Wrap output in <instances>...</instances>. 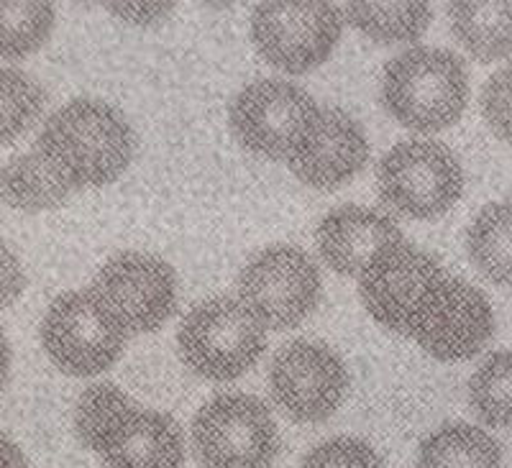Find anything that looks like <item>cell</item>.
Masks as SVG:
<instances>
[{"label":"cell","mask_w":512,"mask_h":468,"mask_svg":"<svg viewBox=\"0 0 512 468\" xmlns=\"http://www.w3.org/2000/svg\"><path fill=\"white\" fill-rule=\"evenodd\" d=\"M75 430L105 468H180L185 461V435L175 417L144 410L111 382L80 394Z\"/></svg>","instance_id":"1"},{"label":"cell","mask_w":512,"mask_h":468,"mask_svg":"<svg viewBox=\"0 0 512 468\" xmlns=\"http://www.w3.org/2000/svg\"><path fill=\"white\" fill-rule=\"evenodd\" d=\"M36 149L75 190H82L116 182L134 159L136 139L121 110L103 100L77 98L47 118Z\"/></svg>","instance_id":"2"},{"label":"cell","mask_w":512,"mask_h":468,"mask_svg":"<svg viewBox=\"0 0 512 468\" xmlns=\"http://www.w3.org/2000/svg\"><path fill=\"white\" fill-rule=\"evenodd\" d=\"M384 108L420 133L454 126L469 103V72L459 54L413 47L387 62L382 80Z\"/></svg>","instance_id":"3"},{"label":"cell","mask_w":512,"mask_h":468,"mask_svg":"<svg viewBox=\"0 0 512 468\" xmlns=\"http://www.w3.org/2000/svg\"><path fill=\"white\" fill-rule=\"evenodd\" d=\"M180 356L208 382H233L267 348L264 325L233 297H210L185 315L177 333Z\"/></svg>","instance_id":"4"},{"label":"cell","mask_w":512,"mask_h":468,"mask_svg":"<svg viewBox=\"0 0 512 468\" xmlns=\"http://www.w3.org/2000/svg\"><path fill=\"white\" fill-rule=\"evenodd\" d=\"M192 451L203 468H272L280 433L264 402L223 392L195 415Z\"/></svg>","instance_id":"5"},{"label":"cell","mask_w":512,"mask_h":468,"mask_svg":"<svg viewBox=\"0 0 512 468\" xmlns=\"http://www.w3.org/2000/svg\"><path fill=\"white\" fill-rule=\"evenodd\" d=\"M379 195L395 213L428 220L448 213L464 192L459 156L441 141L410 139L379 162Z\"/></svg>","instance_id":"6"},{"label":"cell","mask_w":512,"mask_h":468,"mask_svg":"<svg viewBox=\"0 0 512 468\" xmlns=\"http://www.w3.org/2000/svg\"><path fill=\"white\" fill-rule=\"evenodd\" d=\"M126 330L93 289L64 292L41 320V343L57 369L70 376H98L121 359Z\"/></svg>","instance_id":"7"},{"label":"cell","mask_w":512,"mask_h":468,"mask_svg":"<svg viewBox=\"0 0 512 468\" xmlns=\"http://www.w3.org/2000/svg\"><path fill=\"white\" fill-rule=\"evenodd\" d=\"M323 282L313 256L277 243L251 256L239 274V300L264 328L290 330L313 315Z\"/></svg>","instance_id":"8"},{"label":"cell","mask_w":512,"mask_h":468,"mask_svg":"<svg viewBox=\"0 0 512 468\" xmlns=\"http://www.w3.org/2000/svg\"><path fill=\"white\" fill-rule=\"evenodd\" d=\"M313 95L285 80H256L231 105V131L244 149L290 162L318 116Z\"/></svg>","instance_id":"9"},{"label":"cell","mask_w":512,"mask_h":468,"mask_svg":"<svg viewBox=\"0 0 512 468\" xmlns=\"http://www.w3.org/2000/svg\"><path fill=\"white\" fill-rule=\"evenodd\" d=\"M344 29L333 3H262L251 13V39L277 70L303 75L326 62Z\"/></svg>","instance_id":"10"},{"label":"cell","mask_w":512,"mask_h":468,"mask_svg":"<svg viewBox=\"0 0 512 468\" xmlns=\"http://www.w3.org/2000/svg\"><path fill=\"white\" fill-rule=\"evenodd\" d=\"M93 292L126 333H154L177 307V274L159 256L123 251L105 261Z\"/></svg>","instance_id":"11"},{"label":"cell","mask_w":512,"mask_h":468,"mask_svg":"<svg viewBox=\"0 0 512 468\" xmlns=\"http://www.w3.org/2000/svg\"><path fill=\"white\" fill-rule=\"evenodd\" d=\"M495 333L487 297L464 279L443 277L415 312L408 336L438 361L472 359Z\"/></svg>","instance_id":"12"},{"label":"cell","mask_w":512,"mask_h":468,"mask_svg":"<svg viewBox=\"0 0 512 468\" xmlns=\"http://www.w3.org/2000/svg\"><path fill=\"white\" fill-rule=\"evenodd\" d=\"M443 277L446 272L436 256L408 241H395L364 266L359 295L379 325L408 336L415 312Z\"/></svg>","instance_id":"13"},{"label":"cell","mask_w":512,"mask_h":468,"mask_svg":"<svg viewBox=\"0 0 512 468\" xmlns=\"http://www.w3.org/2000/svg\"><path fill=\"white\" fill-rule=\"evenodd\" d=\"M269 389L295 422H323L344 402L349 371L323 343L292 341L274 353Z\"/></svg>","instance_id":"14"},{"label":"cell","mask_w":512,"mask_h":468,"mask_svg":"<svg viewBox=\"0 0 512 468\" xmlns=\"http://www.w3.org/2000/svg\"><path fill=\"white\" fill-rule=\"evenodd\" d=\"M369 159L364 126L341 108H320L303 144L290 159L297 180L315 190H333L349 182Z\"/></svg>","instance_id":"15"},{"label":"cell","mask_w":512,"mask_h":468,"mask_svg":"<svg viewBox=\"0 0 512 468\" xmlns=\"http://www.w3.org/2000/svg\"><path fill=\"white\" fill-rule=\"evenodd\" d=\"M402 241L390 215L361 205H344L320 220L318 251L333 272L354 277L390 243Z\"/></svg>","instance_id":"16"},{"label":"cell","mask_w":512,"mask_h":468,"mask_svg":"<svg viewBox=\"0 0 512 468\" xmlns=\"http://www.w3.org/2000/svg\"><path fill=\"white\" fill-rule=\"evenodd\" d=\"M75 187L49 164L39 149L16 154L0 169V197L24 213H44L70 200Z\"/></svg>","instance_id":"17"},{"label":"cell","mask_w":512,"mask_h":468,"mask_svg":"<svg viewBox=\"0 0 512 468\" xmlns=\"http://www.w3.org/2000/svg\"><path fill=\"white\" fill-rule=\"evenodd\" d=\"M418 468H502V448L477 425L448 422L420 443Z\"/></svg>","instance_id":"18"},{"label":"cell","mask_w":512,"mask_h":468,"mask_svg":"<svg viewBox=\"0 0 512 468\" xmlns=\"http://www.w3.org/2000/svg\"><path fill=\"white\" fill-rule=\"evenodd\" d=\"M451 31L479 62H495L512 52V3H451Z\"/></svg>","instance_id":"19"},{"label":"cell","mask_w":512,"mask_h":468,"mask_svg":"<svg viewBox=\"0 0 512 468\" xmlns=\"http://www.w3.org/2000/svg\"><path fill=\"white\" fill-rule=\"evenodd\" d=\"M469 259L489 282L512 284V200L492 203L477 213L466 233Z\"/></svg>","instance_id":"20"},{"label":"cell","mask_w":512,"mask_h":468,"mask_svg":"<svg viewBox=\"0 0 512 468\" xmlns=\"http://www.w3.org/2000/svg\"><path fill=\"white\" fill-rule=\"evenodd\" d=\"M346 18L377 44H408L431 26L428 3H349Z\"/></svg>","instance_id":"21"},{"label":"cell","mask_w":512,"mask_h":468,"mask_svg":"<svg viewBox=\"0 0 512 468\" xmlns=\"http://www.w3.org/2000/svg\"><path fill=\"white\" fill-rule=\"evenodd\" d=\"M469 402L489 428H512V351L489 353L469 379Z\"/></svg>","instance_id":"22"},{"label":"cell","mask_w":512,"mask_h":468,"mask_svg":"<svg viewBox=\"0 0 512 468\" xmlns=\"http://www.w3.org/2000/svg\"><path fill=\"white\" fill-rule=\"evenodd\" d=\"M54 29L49 3H0V57L21 59L39 52Z\"/></svg>","instance_id":"23"},{"label":"cell","mask_w":512,"mask_h":468,"mask_svg":"<svg viewBox=\"0 0 512 468\" xmlns=\"http://www.w3.org/2000/svg\"><path fill=\"white\" fill-rule=\"evenodd\" d=\"M44 90L24 70L0 67V146L24 136L44 110Z\"/></svg>","instance_id":"24"},{"label":"cell","mask_w":512,"mask_h":468,"mask_svg":"<svg viewBox=\"0 0 512 468\" xmlns=\"http://www.w3.org/2000/svg\"><path fill=\"white\" fill-rule=\"evenodd\" d=\"M300 468H387L372 445L359 438H331L315 445Z\"/></svg>","instance_id":"25"},{"label":"cell","mask_w":512,"mask_h":468,"mask_svg":"<svg viewBox=\"0 0 512 468\" xmlns=\"http://www.w3.org/2000/svg\"><path fill=\"white\" fill-rule=\"evenodd\" d=\"M484 121L502 141L512 144V64L497 70L482 90Z\"/></svg>","instance_id":"26"},{"label":"cell","mask_w":512,"mask_h":468,"mask_svg":"<svg viewBox=\"0 0 512 468\" xmlns=\"http://www.w3.org/2000/svg\"><path fill=\"white\" fill-rule=\"evenodd\" d=\"M26 274L21 259L6 241H0V310L11 307L18 297L24 295Z\"/></svg>","instance_id":"27"},{"label":"cell","mask_w":512,"mask_h":468,"mask_svg":"<svg viewBox=\"0 0 512 468\" xmlns=\"http://www.w3.org/2000/svg\"><path fill=\"white\" fill-rule=\"evenodd\" d=\"M108 11L136 26H154L169 16L172 3H108Z\"/></svg>","instance_id":"28"},{"label":"cell","mask_w":512,"mask_h":468,"mask_svg":"<svg viewBox=\"0 0 512 468\" xmlns=\"http://www.w3.org/2000/svg\"><path fill=\"white\" fill-rule=\"evenodd\" d=\"M0 468H29L21 448L6 435H0Z\"/></svg>","instance_id":"29"},{"label":"cell","mask_w":512,"mask_h":468,"mask_svg":"<svg viewBox=\"0 0 512 468\" xmlns=\"http://www.w3.org/2000/svg\"><path fill=\"white\" fill-rule=\"evenodd\" d=\"M8 371H11V346H8L6 333L0 330V389L6 384Z\"/></svg>","instance_id":"30"}]
</instances>
